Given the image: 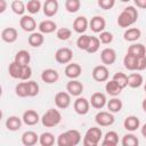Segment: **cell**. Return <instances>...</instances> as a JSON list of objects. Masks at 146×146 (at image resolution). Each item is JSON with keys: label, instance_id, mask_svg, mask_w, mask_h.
Wrapping results in <instances>:
<instances>
[{"label": "cell", "instance_id": "obj_1", "mask_svg": "<svg viewBox=\"0 0 146 146\" xmlns=\"http://www.w3.org/2000/svg\"><path fill=\"white\" fill-rule=\"evenodd\" d=\"M137 19H138V10L133 6H128L119 15L116 23L120 27L128 29L131 25H133L137 22Z\"/></svg>", "mask_w": 146, "mask_h": 146}, {"label": "cell", "instance_id": "obj_2", "mask_svg": "<svg viewBox=\"0 0 146 146\" xmlns=\"http://www.w3.org/2000/svg\"><path fill=\"white\" fill-rule=\"evenodd\" d=\"M81 141V133L75 129H71L62 132L56 140L58 146H76Z\"/></svg>", "mask_w": 146, "mask_h": 146}, {"label": "cell", "instance_id": "obj_3", "mask_svg": "<svg viewBox=\"0 0 146 146\" xmlns=\"http://www.w3.org/2000/svg\"><path fill=\"white\" fill-rule=\"evenodd\" d=\"M62 121V114L58 110L49 108L41 117V123L46 128H54L58 125Z\"/></svg>", "mask_w": 146, "mask_h": 146}, {"label": "cell", "instance_id": "obj_4", "mask_svg": "<svg viewBox=\"0 0 146 146\" xmlns=\"http://www.w3.org/2000/svg\"><path fill=\"white\" fill-rule=\"evenodd\" d=\"M103 137V131L98 127H91L89 128L83 137L82 144L84 146H97Z\"/></svg>", "mask_w": 146, "mask_h": 146}, {"label": "cell", "instance_id": "obj_5", "mask_svg": "<svg viewBox=\"0 0 146 146\" xmlns=\"http://www.w3.org/2000/svg\"><path fill=\"white\" fill-rule=\"evenodd\" d=\"M95 121L99 127H110L114 123L115 117L113 113L110 111H100L96 114Z\"/></svg>", "mask_w": 146, "mask_h": 146}, {"label": "cell", "instance_id": "obj_6", "mask_svg": "<svg viewBox=\"0 0 146 146\" xmlns=\"http://www.w3.org/2000/svg\"><path fill=\"white\" fill-rule=\"evenodd\" d=\"M72 58H73V51L70 48L63 47L57 49V51L55 52V59L59 64H68L71 63Z\"/></svg>", "mask_w": 146, "mask_h": 146}, {"label": "cell", "instance_id": "obj_7", "mask_svg": "<svg viewBox=\"0 0 146 146\" xmlns=\"http://www.w3.org/2000/svg\"><path fill=\"white\" fill-rule=\"evenodd\" d=\"M92 79L97 82H106L110 76V72L106 65H97L92 70Z\"/></svg>", "mask_w": 146, "mask_h": 146}, {"label": "cell", "instance_id": "obj_8", "mask_svg": "<svg viewBox=\"0 0 146 146\" xmlns=\"http://www.w3.org/2000/svg\"><path fill=\"white\" fill-rule=\"evenodd\" d=\"M73 107H74V111H75L76 114H79V115H86V114L89 112L90 102H89L87 98L79 96V97L74 100Z\"/></svg>", "mask_w": 146, "mask_h": 146}, {"label": "cell", "instance_id": "obj_9", "mask_svg": "<svg viewBox=\"0 0 146 146\" xmlns=\"http://www.w3.org/2000/svg\"><path fill=\"white\" fill-rule=\"evenodd\" d=\"M55 104L58 108L65 110L71 105V95L67 91H59L55 95Z\"/></svg>", "mask_w": 146, "mask_h": 146}, {"label": "cell", "instance_id": "obj_10", "mask_svg": "<svg viewBox=\"0 0 146 146\" xmlns=\"http://www.w3.org/2000/svg\"><path fill=\"white\" fill-rule=\"evenodd\" d=\"M66 91L74 97H79L83 91V84L76 79H71L66 83Z\"/></svg>", "mask_w": 146, "mask_h": 146}, {"label": "cell", "instance_id": "obj_11", "mask_svg": "<svg viewBox=\"0 0 146 146\" xmlns=\"http://www.w3.org/2000/svg\"><path fill=\"white\" fill-rule=\"evenodd\" d=\"M59 9V3L57 0H46L42 5V11L47 17H54Z\"/></svg>", "mask_w": 146, "mask_h": 146}, {"label": "cell", "instance_id": "obj_12", "mask_svg": "<svg viewBox=\"0 0 146 146\" xmlns=\"http://www.w3.org/2000/svg\"><path fill=\"white\" fill-rule=\"evenodd\" d=\"M19 26L22 27L23 31L32 33L34 32V30L36 29V23L34 21V18L30 15H23L19 19Z\"/></svg>", "mask_w": 146, "mask_h": 146}, {"label": "cell", "instance_id": "obj_13", "mask_svg": "<svg viewBox=\"0 0 146 146\" xmlns=\"http://www.w3.org/2000/svg\"><path fill=\"white\" fill-rule=\"evenodd\" d=\"M89 27L91 29L92 32L95 33H100L103 31H105L106 27V21L103 16H94L90 22H89Z\"/></svg>", "mask_w": 146, "mask_h": 146}, {"label": "cell", "instance_id": "obj_14", "mask_svg": "<svg viewBox=\"0 0 146 146\" xmlns=\"http://www.w3.org/2000/svg\"><path fill=\"white\" fill-rule=\"evenodd\" d=\"M100 60L104 65L108 66L115 63L116 60V52L113 48H105L100 52Z\"/></svg>", "mask_w": 146, "mask_h": 146}, {"label": "cell", "instance_id": "obj_15", "mask_svg": "<svg viewBox=\"0 0 146 146\" xmlns=\"http://www.w3.org/2000/svg\"><path fill=\"white\" fill-rule=\"evenodd\" d=\"M89 102H90V105L94 108H96V110H102L107 104L106 96L103 92H95V94H92Z\"/></svg>", "mask_w": 146, "mask_h": 146}, {"label": "cell", "instance_id": "obj_16", "mask_svg": "<svg viewBox=\"0 0 146 146\" xmlns=\"http://www.w3.org/2000/svg\"><path fill=\"white\" fill-rule=\"evenodd\" d=\"M64 72L68 79H78L82 73V67L78 63H68Z\"/></svg>", "mask_w": 146, "mask_h": 146}, {"label": "cell", "instance_id": "obj_17", "mask_svg": "<svg viewBox=\"0 0 146 146\" xmlns=\"http://www.w3.org/2000/svg\"><path fill=\"white\" fill-rule=\"evenodd\" d=\"M59 79V74L54 68H46L41 72V80L48 84H52L57 82Z\"/></svg>", "mask_w": 146, "mask_h": 146}, {"label": "cell", "instance_id": "obj_18", "mask_svg": "<svg viewBox=\"0 0 146 146\" xmlns=\"http://www.w3.org/2000/svg\"><path fill=\"white\" fill-rule=\"evenodd\" d=\"M22 120L23 123H25L26 125H35L41 120V117L39 116L38 112H35L34 110H27L23 113Z\"/></svg>", "mask_w": 146, "mask_h": 146}, {"label": "cell", "instance_id": "obj_19", "mask_svg": "<svg viewBox=\"0 0 146 146\" xmlns=\"http://www.w3.org/2000/svg\"><path fill=\"white\" fill-rule=\"evenodd\" d=\"M18 32L15 27H6L1 31V39L7 43H13L17 40Z\"/></svg>", "mask_w": 146, "mask_h": 146}, {"label": "cell", "instance_id": "obj_20", "mask_svg": "<svg viewBox=\"0 0 146 146\" xmlns=\"http://www.w3.org/2000/svg\"><path fill=\"white\" fill-rule=\"evenodd\" d=\"M88 26H89V22L84 16H78L73 22V30L80 34H83L87 31Z\"/></svg>", "mask_w": 146, "mask_h": 146}, {"label": "cell", "instance_id": "obj_21", "mask_svg": "<svg viewBox=\"0 0 146 146\" xmlns=\"http://www.w3.org/2000/svg\"><path fill=\"white\" fill-rule=\"evenodd\" d=\"M123 127H124L125 130H128L130 132H133L140 127V121L136 115H129L124 119Z\"/></svg>", "mask_w": 146, "mask_h": 146}, {"label": "cell", "instance_id": "obj_22", "mask_svg": "<svg viewBox=\"0 0 146 146\" xmlns=\"http://www.w3.org/2000/svg\"><path fill=\"white\" fill-rule=\"evenodd\" d=\"M105 90H106V92H107L110 96L116 97V96H119V95L121 94V91L123 90V88H122L116 81H114V80L112 79V80H110V81L106 82V84H105Z\"/></svg>", "mask_w": 146, "mask_h": 146}, {"label": "cell", "instance_id": "obj_23", "mask_svg": "<svg viewBox=\"0 0 146 146\" xmlns=\"http://www.w3.org/2000/svg\"><path fill=\"white\" fill-rule=\"evenodd\" d=\"M22 123H23V120L21 117L16 115H10L6 120V128L9 131H17L22 128Z\"/></svg>", "mask_w": 146, "mask_h": 146}, {"label": "cell", "instance_id": "obj_24", "mask_svg": "<svg viewBox=\"0 0 146 146\" xmlns=\"http://www.w3.org/2000/svg\"><path fill=\"white\" fill-rule=\"evenodd\" d=\"M14 62H16L21 66H27L30 64V62H31V55H30V52L27 50L22 49V50L16 52Z\"/></svg>", "mask_w": 146, "mask_h": 146}, {"label": "cell", "instance_id": "obj_25", "mask_svg": "<svg viewBox=\"0 0 146 146\" xmlns=\"http://www.w3.org/2000/svg\"><path fill=\"white\" fill-rule=\"evenodd\" d=\"M39 137L40 136H38L34 131H25L22 135V144L25 146H33L36 143H39Z\"/></svg>", "mask_w": 146, "mask_h": 146}, {"label": "cell", "instance_id": "obj_26", "mask_svg": "<svg viewBox=\"0 0 146 146\" xmlns=\"http://www.w3.org/2000/svg\"><path fill=\"white\" fill-rule=\"evenodd\" d=\"M38 29H39V32H41L43 34H49V33H52V32H55L57 30V25H56V23L54 21L46 19V21H42L39 24Z\"/></svg>", "mask_w": 146, "mask_h": 146}, {"label": "cell", "instance_id": "obj_27", "mask_svg": "<svg viewBox=\"0 0 146 146\" xmlns=\"http://www.w3.org/2000/svg\"><path fill=\"white\" fill-rule=\"evenodd\" d=\"M141 36V31L138 27H129L123 33V39L129 42H135Z\"/></svg>", "mask_w": 146, "mask_h": 146}, {"label": "cell", "instance_id": "obj_28", "mask_svg": "<svg viewBox=\"0 0 146 146\" xmlns=\"http://www.w3.org/2000/svg\"><path fill=\"white\" fill-rule=\"evenodd\" d=\"M119 143V135L116 131H107L103 138L102 145L103 146H116Z\"/></svg>", "mask_w": 146, "mask_h": 146}, {"label": "cell", "instance_id": "obj_29", "mask_svg": "<svg viewBox=\"0 0 146 146\" xmlns=\"http://www.w3.org/2000/svg\"><path fill=\"white\" fill-rule=\"evenodd\" d=\"M29 41V44L31 47H34V48H38V47H41L44 42V36H43V33L41 32H32L27 39Z\"/></svg>", "mask_w": 146, "mask_h": 146}, {"label": "cell", "instance_id": "obj_30", "mask_svg": "<svg viewBox=\"0 0 146 146\" xmlns=\"http://www.w3.org/2000/svg\"><path fill=\"white\" fill-rule=\"evenodd\" d=\"M128 54L139 58V57H143V56H146V48L144 44L141 43H132L129 48H128Z\"/></svg>", "mask_w": 146, "mask_h": 146}, {"label": "cell", "instance_id": "obj_31", "mask_svg": "<svg viewBox=\"0 0 146 146\" xmlns=\"http://www.w3.org/2000/svg\"><path fill=\"white\" fill-rule=\"evenodd\" d=\"M144 82L143 75L140 73H131L128 75V86L130 88H139Z\"/></svg>", "mask_w": 146, "mask_h": 146}, {"label": "cell", "instance_id": "obj_32", "mask_svg": "<svg viewBox=\"0 0 146 146\" xmlns=\"http://www.w3.org/2000/svg\"><path fill=\"white\" fill-rule=\"evenodd\" d=\"M123 65H124V67H125L127 70H129V71H137L138 58L127 52V55H125L124 58H123Z\"/></svg>", "mask_w": 146, "mask_h": 146}, {"label": "cell", "instance_id": "obj_33", "mask_svg": "<svg viewBox=\"0 0 146 146\" xmlns=\"http://www.w3.org/2000/svg\"><path fill=\"white\" fill-rule=\"evenodd\" d=\"M106 106H107V110L110 112H112V113H119L122 110V107H123V103H122L121 99H119L116 97H113V98H111L107 102Z\"/></svg>", "mask_w": 146, "mask_h": 146}, {"label": "cell", "instance_id": "obj_34", "mask_svg": "<svg viewBox=\"0 0 146 146\" xmlns=\"http://www.w3.org/2000/svg\"><path fill=\"white\" fill-rule=\"evenodd\" d=\"M22 72H23V66L18 65L16 62H11L8 66V73L13 79H19L22 76Z\"/></svg>", "mask_w": 146, "mask_h": 146}, {"label": "cell", "instance_id": "obj_35", "mask_svg": "<svg viewBox=\"0 0 146 146\" xmlns=\"http://www.w3.org/2000/svg\"><path fill=\"white\" fill-rule=\"evenodd\" d=\"M39 143L41 146H52L55 144V136L49 131L42 132L39 137Z\"/></svg>", "mask_w": 146, "mask_h": 146}, {"label": "cell", "instance_id": "obj_36", "mask_svg": "<svg viewBox=\"0 0 146 146\" xmlns=\"http://www.w3.org/2000/svg\"><path fill=\"white\" fill-rule=\"evenodd\" d=\"M121 144H122V146H138L139 139L137 138V136H135L133 133L130 132V133H125L122 137Z\"/></svg>", "mask_w": 146, "mask_h": 146}, {"label": "cell", "instance_id": "obj_37", "mask_svg": "<svg viewBox=\"0 0 146 146\" xmlns=\"http://www.w3.org/2000/svg\"><path fill=\"white\" fill-rule=\"evenodd\" d=\"M10 8L11 10L16 14V15H19V16H23L25 10H26V5L22 1V0H14L10 5Z\"/></svg>", "mask_w": 146, "mask_h": 146}, {"label": "cell", "instance_id": "obj_38", "mask_svg": "<svg viewBox=\"0 0 146 146\" xmlns=\"http://www.w3.org/2000/svg\"><path fill=\"white\" fill-rule=\"evenodd\" d=\"M40 9H42V3L40 2V0H29L26 3V10L31 14H38L40 11Z\"/></svg>", "mask_w": 146, "mask_h": 146}, {"label": "cell", "instance_id": "obj_39", "mask_svg": "<svg viewBox=\"0 0 146 146\" xmlns=\"http://www.w3.org/2000/svg\"><path fill=\"white\" fill-rule=\"evenodd\" d=\"M81 8V1L80 0H65V9L71 13L74 14L76 11H79Z\"/></svg>", "mask_w": 146, "mask_h": 146}, {"label": "cell", "instance_id": "obj_40", "mask_svg": "<svg viewBox=\"0 0 146 146\" xmlns=\"http://www.w3.org/2000/svg\"><path fill=\"white\" fill-rule=\"evenodd\" d=\"M100 47V40L98 36H90V41H89V46L87 48V52L89 54H95L99 50Z\"/></svg>", "mask_w": 146, "mask_h": 146}, {"label": "cell", "instance_id": "obj_41", "mask_svg": "<svg viewBox=\"0 0 146 146\" xmlns=\"http://www.w3.org/2000/svg\"><path fill=\"white\" fill-rule=\"evenodd\" d=\"M89 41H90V35H87V34H81L78 40H76V46L80 50H84L87 51V48L89 46Z\"/></svg>", "mask_w": 146, "mask_h": 146}, {"label": "cell", "instance_id": "obj_42", "mask_svg": "<svg viewBox=\"0 0 146 146\" xmlns=\"http://www.w3.org/2000/svg\"><path fill=\"white\" fill-rule=\"evenodd\" d=\"M56 36L58 40H62V41H66L68 40L71 36H72V31L67 27H60L56 31Z\"/></svg>", "mask_w": 146, "mask_h": 146}, {"label": "cell", "instance_id": "obj_43", "mask_svg": "<svg viewBox=\"0 0 146 146\" xmlns=\"http://www.w3.org/2000/svg\"><path fill=\"white\" fill-rule=\"evenodd\" d=\"M113 80L116 81L123 89L128 86V75L123 72H116L114 75H113Z\"/></svg>", "mask_w": 146, "mask_h": 146}, {"label": "cell", "instance_id": "obj_44", "mask_svg": "<svg viewBox=\"0 0 146 146\" xmlns=\"http://www.w3.org/2000/svg\"><path fill=\"white\" fill-rule=\"evenodd\" d=\"M15 92L18 97H29L27 94V82H19L18 84H16L15 87Z\"/></svg>", "mask_w": 146, "mask_h": 146}, {"label": "cell", "instance_id": "obj_45", "mask_svg": "<svg viewBox=\"0 0 146 146\" xmlns=\"http://www.w3.org/2000/svg\"><path fill=\"white\" fill-rule=\"evenodd\" d=\"M39 84L33 81V80H29L27 81V94H29V97H34L39 94Z\"/></svg>", "mask_w": 146, "mask_h": 146}, {"label": "cell", "instance_id": "obj_46", "mask_svg": "<svg viewBox=\"0 0 146 146\" xmlns=\"http://www.w3.org/2000/svg\"><path fill=\"white\" fill-rule=\"evenodd\" d=\"M98 38H99L100 42L104 43V44H110V43L113 41V39H114L113 34H112L111 32H108V31H103V32H100Z\"/></svg>", "mask_w": 146, "mask_h": 146}, {"label": "cell", "instance_id": "obj_47", "mask_svg": "<svg viewBox=\"0 0 146 146\" xmlns=\"http://www.w3.org/2000/svg\"><path fill=\"white\" fill-rule=\"evenodd\" d=\"M98 6L104 10H110L115 6V0H97Z\"/></svg>", "mask_w": 146, "mask_h": 146}, {"label": "cell", "instance_id": "obj_48", "mask_svg": "<svg viewBox=\"0 0 146 146\" xmlns=\"http://www.w3.org/2000/svg\"><path fill=\"white\" fill-rule=\"evenodd\" d=\"M31 76H32V68L30 67V65H27V66H23V72H22L21 80L25 81V80H29Z\"/></svg>", "mask_w": 146, "mask_h": 146}, {"label": "cell", "instance_id": "obj_49", "mask_svg": "<svg viewBox=\"0 0 146 146\" xmlns=\"http://www.w3.org/2000/svg\"><path fill=\"white\" fill-rule=\"evenodd\" d=\"M145 68H146V56H143V57L138 58L137 71H144Z\"/></svg>", "mask_w": 146, "mask_h": 146}, {"label": "cell", "instance_id": "obj_50", "mask_svg": "<svg viewBox=\"0 0 146 146\" xmlns=\"http://www.w3.org/2000/svg\"><path fill=\"white\" fill-rule=\"evenodd\" d=\"M133 2L138 8L146 9V0H133Z\"/></svg>", "mask_w": 146, "mask_h": 146}, {"label": "cell", "instance_id": "obj_51", "mask_svg": "<svg viewBox=\"0 0 146 146\" xmlns=\"http://www.w3.org/2000/svg\"><path fill=\"white\" fill-rule=\"evenodd\" d=\"M7 9V2L6 0H0V14H3Z\"/></svg>", "mask_w": 146, "mask_h": 146}, {"label": "cell", "instance_id": "obj_52", "mask_svg": "<svg viewBox=\"0 0 146 146\" xmlns=\"http://www.w3.org/2000/svg\"><path fill=\"white\" fill-rule=\"evenodd\" d=\"M140 131H141L143 137H145V138H146V123H145V124L141 127V130H140Z\"/></svg>", "mask_w": 146, "mask_h": 146}, {"label": "cell", "instance_id": "obj_53", "mask_svg": "<svg viewBox=\"0 0 146 146\" xmlns=\"http://www.w3.org/2000/svg\"><path fill=\"white\" fill-rule=\"evenodd\" d=\"M141 108L144 110V112L146 113V98H144L143 99V102H141Z\"/></svg>", "mask_w": 146, "mask_h": 146}, {"label": "cell", "instance_id": "obj_54", "mask_svg": "<svg viewBox=\"0 0 146 146\" xmlns=\"http://www.w3.org/2000/svg\"><path fill=\"white\" fill-rule=\"evenodd\" d=\"M120 1H121V2H129L130 0H120Z\"/></svg>", "mask_w": 146, "mask_h": 146}, {"label": "cell", "instance_id": "obj_55", "mask_svg": "<svg viewBox=\"0 0 146 146\" xmlns=\"http://www.w3.org/2000/svg\"><path fill=\"white\" fill-rule=\"evenodd\" d=\"M144 89H145V91H146V83H145V86H144Z\"/></svg>", "mask_w": 146, "mask_h": 146}]
</instances>
